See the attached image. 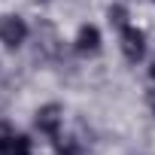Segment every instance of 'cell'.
<instances>
[{
    "label": "cell",
    "mask_w": 155,
    "mask_h": 155,
    "mask_svg": "<svg viewBox=\"0 0 155 155\" xmlns=\"http://www.w3.org/2000/svg\"><path fill=\"white\" fill-rule=\"evenodd\" d=\"M119 46H122V55L131 64H137V61L146 58V34L140 28H134V25H128V28L119 31Z\"/></svg>",
    "instance_id": "6da1fadb"
},
{
    "label": "cell",
    "mask_w": 155,
    "mask_h": 155,
    "mask_svg": "<svg viewBox=\"0 0 155 155\" xmlns=\"http://www.w3.org/2000/svg\"><path fill=\"white\" fill-rule=\"evenodd\" d=\"M34 125H37V131H40V134H46V137L58 140V137H61V125H64V110H61L58 104H46V107H40V110H37Z\"/></svg>",
    "instance_id": "7a4b0ae2"
},
{
    "label": "cell",
    "mask_w": 155,
    "mask_h": 155,
    "mask_svg": "<svg viewBox=\"0 0 155 155\" xmlns=\"http://www.w3.org/2000/svg\"><path fill=\"white\" fill-rule=\"evenodd\" d=\"M0 155H34V143L28 134H15L0 122Z\"/></svg>",
    "instance_id": "3957f363"
},
{
    "label": "cell",
    "mask_w": 155,
    "mask_h": 155,
    "mask_svg": "<svg viewBox=\"0 0 155 155\" xmlns=\"http://www.w3.org/2000/svg\"><path fill=\"white\" fill-rule=\"evenodd\" d=\"M28 40V25L21 15H3L0 18V43L6 49H18Z\"/></svg>",
    "instance_id": "277c9868"
},
{
    "label": "cell",
    "mask_w": 155,
    "mask_h": 155,
    "mask_svg": "<svg viewBox=\"0 0 155 155\" xmlns=\"http://www.w3.org/2000/svg\"><path fill=\"white\" fill-rule=\"evenodd\" d=\"M101 43H104V37H101V31H97L94 25H82L79 34H76V40H73V46H76L79 55H94V52H101Z\"/></svg>",
    "instance_id": "5b68a950"
},
{
    "label": "cell",
    "mask_w": 155,
    "mask_h": 155,
    "mask_svg": "<svg viewBox=\"0 0 155 155\" xmlns=\"http://www.w3.org/2000/svg\"><path fill=\"white\" fill-rule=\"evenodd\" d=\"M110 25H116L119 31H122V28H128V25H131V21H128V9H125V6H119V3H116V6H110Z\"/></svg>",
    "instance_id": "8992f818"
},
{
    "label": "cell",
    "mask_w": 155,
    "mask_h": 155,
    "mask_svg": "<svg viewBox=\"0 0 155 155\" xmlns=\"http://www.w3.org/2000/svg\"><path fill=\"white\" fill-rule=\"evenodd\" d=\"M58 155H82V146L76 143L73 137H67V140L58 137Z\"/></svg>",
    "instance_id": "52a82bcc"
},
{
    "label": "cell",
    "mask_w": 155,
    "mask_h": 155,
    "mask_svg": "<svg viewBox=\"0 0 155 155\" xmlns=\"http://www.w3.org/2000/svg\"><path fill=\"white\" fill-rule=\"evenodd\" d=\"M149 110L155 113V91H149Z\"/></svg>",
    "instance_id": "ba28073f"
},
{
    "label": "cell",
    "mask_w": 155,
    "mask_h": 155,
    "mask_svg": "<svg viewBox=\"0 0 155 155\" xmlns=\"http://www.w3.org/2000/svg\"><path fill=\"white\" fill-rule=\"evenodd\" d=\"M149 73H152V79H155V64H152V70H149Z\"/></svg>",
    "instance_id": "9c48e42d"
}]
</instances>
